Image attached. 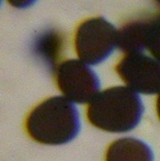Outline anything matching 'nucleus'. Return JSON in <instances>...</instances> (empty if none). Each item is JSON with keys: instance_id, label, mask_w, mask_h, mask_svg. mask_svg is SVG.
Masks as SVG:
<instances>
[{"instance_id": "obj_11", "label": "nucleus", "mask_w": 160, "mask_h": 161, "mask_svg": "<svg viewBox=\"0 0 160 161\" xmlns=\"http://www.w3.org/2000/svg\"><path fill=\"white\" fill-rule=\"evenodd\" d=\"M155 1L157 2V3H158V4L160 6V0H155Z\"/></svg>"}, {"instance_id": "obj_1", "label": "nucleus", "mask_w": 160, "mask_h": 161, "mask_svg": "<svg viewBox=\"0 0 160 161\" xmlns=\"http://www.w3.org/2000/svg\"><path fill=\"white\" fill-rule=\"evenodd\" d=\"M26 129L40 143L59 145L70 142L80 130L77 109L69 99L53 97L44 101L30 113Z\"/></svg>"}, {"instance_id": "obj_4", "label": "nucleus", "mask_w": 160, "mask_h": 161, "mask_svg": "<svg viewBox=\"0 0 160 161\" xmlns=\"http://www.w3.org/2000/svg\"><path fill=\"white\" fill-rule=\"evenodd\" d=\"M56 81L65 97L76 103H91L97 95V75L82 60H68L57 68Z\"/></svg>"}, {"instance_id": "obj_5", "label": "nucleus", "mask_w": 160, "mask_h": 161, "mask_svg": "<svg viewBox=\"0 0 160 161\" xmlns=\"http://www.w3.org/2000/svg\"><path fill=\"white\" fill-rule=\"evenodd\" d=\"M116 70L132 90L148 95L160 92V62L156 59L142 52L128 53Z\"/></svg>"}, {"instance_id": "obj_2", "label": "nucleus", "mask_w": 160, "mask_h": 161, "mask_svg": "<svg viewBox=\"0 0 160 161\" xmlns=\"http://www.w3.org/2000/svg\"><path fill=\"white\" fill-rule=\"evenodd\" d=\"M143 113V103L135 91L115 86L97 93L88 107L87 118L100 129L125 133L138 125Z\"/></svg>"}, {"instance_id": "obj_3", "label": "nucleus", "mask_w": 160, "mask_h": 161, "mask_svg": "<svg viewBox=\"0 0 160 161\" xmlns=\"http://www.w3.org/2000/svg\"><path fill=\"white\" fill-rule=\"evenodd\" d=\"M118 31L103 17L85 20L75 33V51L80 60L89 65L106 60L118 46Z\"/></svg>"}, {"instance_id": "obj_6", "label": "nucleus", "mask_w": 160, "mask_h": 161, "mask_svg": "<svg viewBox=\"0 0 160 161\" xmlns=\"http://www.w3.org/2000/svg\"><path fill=\"white\" fill-rule=\"evenodd\" d=\"M151 148L134 138L118 139L109 146L106 161H153Z\"/></svg>"}, {"instance_id": "obj_7", "label": "nucleus", "mask_w": 160, "mask_h": 161, "mask_svg": "<svg viewBox=\"0 0 160 161\" xmlns=\"http://www.w3.org/2000/svg\"><path fill=\"white\" fill-rule=\"evenodd\" d=\"M61 48V38L58 33L46 31L35 41V53L49 66H54Z\"/></svg>"}, {"instance_id": "obj_8", "label": "nucleus", "mask_w": 160, "mask_h": 161, "mask_svg": "<svg viewBox=\"0 0 160 161\" xmlns=\"http://www.w3.org/2000/svg\"><path fill=\"white\" fill-rule=\"evenodd\" d=\"M143 30V45L154 59L160 62V14L141 19Z\"/></svg>"}, {"instance_id": "obj_10", "label": "nucleus", "mask_w": 160, "mask_h": 161, "mask_svg": "<svg viewBox=\"0 0 160 161\" xmlns=\"http://www.w3.org/2000/svg\"><path fill=\"white\" fill-rule=\"evenodd\" d=\"M156 108H157V113H158V118L160 119V92L158 94V97L157 98V103H156Z\"/></svg>"}, {"instance_id": "obj_9", "label": "nucleus", "mask_w": 160, "mask_h": 161, "mask_svg": "<svg viewBox=\"0 0 160 161\" xmlns=\"http://www.w3.org/2000/svg\"><path fill=\"white\" fill-rule=\"evenodd\" d=\"M36 0H7L11 6L17 8H25L31 6Z\"/></svg>"}]
</instances>
